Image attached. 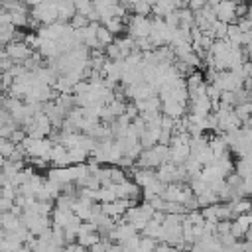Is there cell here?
<instances>
[{"label": "cell", "instance_id": "1", "mask_svg": "<svg viewBox=\"0 0 252 252\" xmlns=\"http://www.w3.org/2000/svg\"><path fill=\"white\" fill-rule=\"evenodd\" d=\"M150 28H152V20L150 18H142V16H132L126 24V30H128V35L132 39H138V37H148L150 35Z\"/></svg>", "mask_w": 252, "mask_h": 252}, {"label": "cell", "instance_id": "2", "mask_svg": "<svg viewBox=\"0 0 252 252\" xmlns=\"http://www.w3.org/2000/svg\"><path fill=\"white\" fill-rule=\"evenodd\" d=\"M32 53H33V49H30L24 41H10L8 45H4V55L10 57L14 63H22V61H26Z\"/></svg>", "mask_w": 252, "mask_h": 252}, {"label": "cell", "instance_id": "3", "mask_svg": "<svg viewBox=\"0 0 252 252\" xmlns=\"http://www.w3.org/2000/svg\"><path fill=\"white\" fill-rule=\"evenodd\" d=\"M22 222H20V217L14 215L12 211H6V213H0V228L4 232H14L16 228H20Z\"/></svg>", "mask_w": 252, "mask_h": 252}, {"label": "cell", "instance_id": "4", "mask_svg": "<svg viewBox=\"0 0 252 252\" xmlns=\"http://www.w3.org/2000/svg\"><path fill=\"white\" fill-rule=\"evenodd\" d=\"M232 171L240 177V179H250V158H238Z\"/></svg>", "mask_w": 252, "mask_h": 252}, {"label": "cell", "instance_id": "5", "mask_svg": "<svg viewBox=\"0 0 252 252\" xmlns=\"http://www.w3.org/2000/svg\"><path fill=\"white\" fill-rule=\"evenodd\" d=\"M94 39H96V43H98V47H106V45H110L112 41H114V35L104 28V26H98L96 28V33H94Z\"/></svg>", "mask_w": 252, "mask_h": 252}, {"label": "cell", "instance_id": "6", "mask_svg": "<svg viewBox=\"0 0 252 252\" xmlns=\"http://www.w3.org/2000/svg\"><path fill=\"white\" fill-rule=\"evenodd\" d=\"M73 8H75V14H81L85 18H89L94 12L93 0H73Z\"/></svg>", "mask_w": 252, "mask_h": 252}, {"label": "cell", "instance_id": "7", "mask_svg": "<svg viewBox=\"0 0 252 252\" xmlns=\"http://www.w3.org/2000/svg\"><path fill=\"white\" fill-rule=\"evenodd\" d=\"M250 108H252L250 102H240V104H236V106L232 108V112L236 114V118H238L240 122H246V120H250Z\"/></svg>", "mask_w": 252, "mask_h": 252}, {"label": "cell", "instance_id": "8", "mask_svg": "<svg viewBox=\"0 0 252 252\" xmlns=\"http://www.w3.org/2000/svg\"><path fill=\"white\" fill-rule=\"evenodd\" d=\"M108 179H110V183H122L128 179V171L112 165V167H108Z\"/></svg>", "mask_w": 252, "mask_h": 252}, {"label": "cell", "instance_id": "9", "mask_svg": "<svg viewBox=\"0 0 252 252\" xmlns=\"http://www.w3.org/2000/svg\"><path fill=\"white\" fill-rule=\"evenodd\" d=\"M130 10L134 12V16H142V18L152 16V6H150L148 2H144V0H140V2H136V4H132V8H130Z\"/></svg>", "mask_w": 252, "mask_h": 252}, {"label": "cell", "instance_id": "10", "mask_svg": "<svg viewBox=\"0 0 252 252\" xmlns=\"http://www.w3.org/2000/svg\"><path fill=\"white\" fill-rule=\"evenodd\" d=\"M156 244H158V240L148 238V236H140V244H138L136 252H152L156 248Z\"/></svg>", "mask_w": 252, "mask_h": 252}, {"label": "cell", "instance_id": "11", "mask_svg": "<svg viewBox=\"0 0 252 252\" xmlns=\"http://www.w3.org/2000/svg\"><path fill=\"white\" fill-rule=\"evenodd\" d=\"M69 26H71L73 30H83V28L89 26V20H87L85 16H81V14H73V18L69 20Z\"/></svg>", "mask_w": 252, "mask_h": 252}, {"label": "cell", "instance_id": "12", "mask_svg": "<svg viewBox=\"0 0 252 252\" xmlns=\"http://www.w3.org/2000/svg\"><path fill=\"white\" fill-rule=\"evenodd\" d=\"M205 4H207V0H187V8H189L191 12H199Z\"/></svg>", "mask_w": 252, "mask_h": 252}, {"label": "cell", "instance_id": "13", "mask_svg": "<svg viewBox=\"0 0 252 252\" xmlns=\"http://www.w3.org/2000/svg\"><path fill=\"white\" fill-rule=\"evenodd\" d=\"M0 57H4V45L0 43Z\"/></svg>", "mask_w": 252, "mask_h": 252}, {"label": "cell", "instance_id": "14", "mask_svg": "<svg viewBox=\"0 0 252 252\" xmlns=\"http://www.w3.org/2000/svg\"><path fill=\"white\" fill-rule=\"evenodd\" d=\"M0 73H2V71H0Z\"/></svg>", "mask_w": 252, "mask_h": 252}]
</instances>
